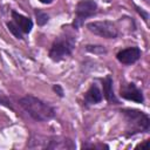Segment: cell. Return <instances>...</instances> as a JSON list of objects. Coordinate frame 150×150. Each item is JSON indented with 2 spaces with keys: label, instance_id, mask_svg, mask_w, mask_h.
I'll list each match as a JSON object with an SVG mask.
<instances>
[{
  "label": "cell",
  "instance_id": "11",
  "mask_svg": "<svg viewBox=\"0 0 150 150\" xmlns=\"http://www.w3.org/2000/svg\"><path fill=\"white\" fill-rule=\"evenodd\" d=\"M103 95L107 98V101L117 103V98L115 97V94L112 90V80L109 75L105 76V79L103 80Z\"/></svg>",
  "mask_w": 150,
  "mask_h": 150
},
{
  "label": "cell",
  "instance_id": "17",
  "mask_svg": "<svg viewBox=\"0 0 150 150\" xmlns=\"http://www.w3.org/2000/svg\"><path fill=\"white\" fill-rule=\"evenodd\" d=\"M146 144H148V141H144V143H142V144H139V146H141V148H143V146H145Z\"/></svg>",
  "mask_w": 150,
  "mask_h": 150
},
{
  "label": "cell",
  "instance_id": "8",
  "mask_svg": "<svg viewBox=\"0 0 150 150\" xmlns=\"http://www.w3.org/2000/svg\"><path fill=\"white\" fill-rule=\"evenodd\" d=\"M12 19H13L12 21L20 28V30L22 33H29L32 30V28H33V21L29 18H27V16L18 13V12H15V11H13L12 12Z\"/></svg>",
  "mask_w": 150,
  "mask_h": 150
},
{
  "label": "cell",
  "instance_id": "5",
  "mask_svg": "<svg viewBox=\"0 0 150 150\" xmlns=\"http://www.w3.org/2000/svg\"><path fill=\"white\" fill-rule=\"evenodd\" d=\"M97 9V4L94 0H81L76 5L75 9V20H74V26L79 27L80 25L83 23V21L94 15Z\"/></svg>",
  "mask_w": 150,
  "mask_h": 150
},
{
  "label": "cell",
  "instance_id": "16",
  "mask_svg": "<svg viewBox=\"0 0 150 150\" xmlns=\"http://www.w3.org/2000/svg\"><path fill=\"white\" fill-rule=\"evenodd\" d=\"M53 0H40V2H42V4H50Z\"/></svg>",
  "mask_w": 150,
  "mask_h": 150
},
{
  "label": "cell",
  "instance_id": "13",
  "mask_svg": "<svg viewBox=\"0 0 150 150\" xmlns=\"http://www.w3.org/2000/svg\"><path fill=\"white\" fill-rule=\"evenodd\" d=\"M35 15H36V21H38V23H39L40 26H43V25L48 21V15H47L45 12H42V11L36 9V11H35Z\"/></svg>",
  "mask_w": 150,
  "mask_h": 150
},
{
  "label": "cell",
  "instance_id": "3",
  "mask_svg": "<svg viewBox=\"0 0 150 150\" xmlns=\"http://www.w3.org/2000/svg\"><path fill=\"white\" fill-rule=\"evenodd\" d=\"M75 46V41L73 36L69 35H60L56 38V40L53 42L50 50H49V57L53 61H61L66 56L70 55Z\"/></svg>",
  "mask_w": 150,
  "mask_h": 150
},
{
  "label": "cell",
  "instance_id": "15",
  "mask_svg": "<svg viewBox=\"0 0 150 150\" xmlns=\"http://www.w3.org/2000/svg\"><path fill=\"white\" fill-rule=\"evenodd\" d=\"M0 103H4V104H6V105H8V104H7L8 102H7L5 98H2V97H0Z\"/></svg>",
  "mask_w": 150,
  "mask_h": 150
},
{
  "label": "cell",
  "instance_id": "12",
  "mask_svg": "<svg viewBox=\"0 0 150 150\" xmlns=\"http://www.w3.org/2000/svg\"><path fill=\"white\" fill-rule=\"evenodd\" d=\"M7 27H8V29H9V32L15 36V38H18V39H22V32L20 30V28L13 22V21H9V22H7Z\"/></svg>",
  "mask_w": 150,
  "mask_h": 150
},
{
  "label": "cell",
  "instance_id": "6",
  "mask_svg": "<svg viewBox=\"0 0 150 150\" xmlns=\"http://www.w3.org/2000/svg\"><path fill=\"white\" fill-rule=\"evenodd\" d=\"M120 95L121 97L136 102V103H142L144 97L142 91L134 84V83H124L120 88Z\"/></svg>",
  "mask_w": 150,
  "mask_h": 150
},
{
  "label": "cell",
  "instance_id": "9",
  "mask_svg": "<svg viewBox=\"0 0 150 150\" xmlns=\"http://www.w3.org/2000/svg\"><path fill=\"white\" fill-rule=\"evenodd\" d=\"M47 149H74L75 144L69 138H62V137H53L48 141Z\"/></svg>",
  "mask_w": 150,
  "mask_h": 150
},
{
  "label": "cell",
  "instance_id": "2",
  "mask_svg": "<svg viewBox=\"0 0 150 150\" xmlns=\"http://www.w3.org/2000/svg\"><path fill=\"white\" fill-rule=\"evenodd\" d=\"M122 115L127 122V131L129 135L137 132H145L149 130L150 121L146 114L136 109H123L121 110Z\"/></svg>",
  "mask_w": 150,
  "mask_h": 150
},
{
  "label": "cell",
  "instance_id": "4",
  "mask_svg": "<svg viewBox=\"0 0 150 150\" xmlns=\"http://www.w3.org/2000/svg\"><path fill=\"white\" fill-rule=\"evenodd\" d=\"M87 28L91 33H94L98 36L105 38V39H114L118 34L117 28L115 27V25L111 21H108V20L89 22L87 25Z\"/></svg>",
  "mask_w": 150,
  "mask_h": 150
},
{
  "label": "cell",
  "instance_id": "14",
  "mask_svg": "<svg viewBox=\"0 0 150 150\" xmlns=\"http://www.w3.org/2000/svg\"><path fill=\"white\" fill-rule=\"evenodd\" d=\"M54 90H55V91H57L60 96H62V95H63V91H62V89H61V87H60V86H57V84H56V86H54Z\"/></svg>",
  "mask_w": 150,
  "mask_h": 150
},
{
  "label": "cell",
  "instance_id": "7",
  "mask_svg": "<svg viewBox=\"0 0 150 150\" xmlns=\"http://www.w3.org/2000/svg\"><path fill=\"white\" fill-rule=\"evenodd\" d=\"M116 57L123 64H131L135 63L141 57V49L138 47H129L120 50Z\"/></svg>",
  "mask_w": 150,
  "mask_h": 150
},
{
  "label": "cell",
  "instance_id": "1",
  "mask_svg": "<svg viewBox=\"0 0 150 150\" xmlns=\"http://www.w3.org/2000/svg\"><path fill=\"white\" fill-rule=\"evenodd\" d=\"M19 103L33 120L39 121V122L50 120L55 114L54 109L48 103L32 95H27L20 98Z\"/></svg>",
  "mask_w": 150,
  "mask_h": 150
},
{
  "label": "cell",
  "instance_id": "10",
  "mask_svg": "<svg viewBox=\"0 0 150 150\" xmlns=\"http://www.w3.org/2000/svg\"><path fill=\"white\" fill-rule=\"evenodd\" d=\"M102 98H103L102 91L100 90V88L96 84H91L84 95V102L87 104H96V103L101 102Z\"/></svg>",
  "mask_w": 150,
  "mask_h": 150
}]
</instances>
